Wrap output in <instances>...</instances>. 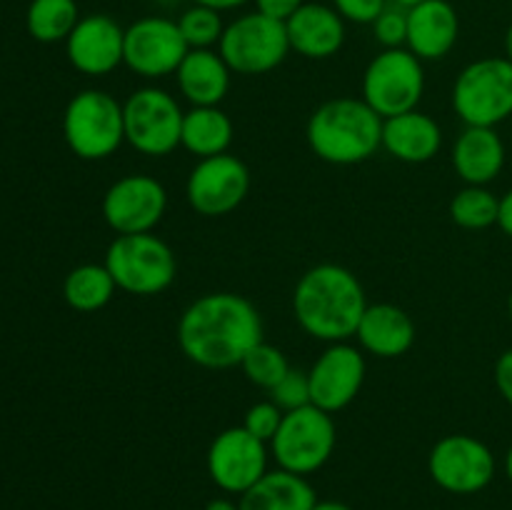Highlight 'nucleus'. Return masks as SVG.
<instances>
[{
    "mask_svg": "<svg viewBox=\"0 0 512 510\" xmlns=\"http://www.w3.org/2000/svg\"><path fill=\"white\" fill-rule=\"evenodd\" d=\"M263 340V318L238 293H205L183 310L178 345L190 363L228 370L243 363L248 350Z\"/></svg>",
    "mask_w": 512,
    "mask_h": 510,
    "instance_id": "f257e3e1",
    "label": "nucleus"
},
{
    "mask_svg": "<svg viewBox=\"0 0 512 510\" xmlns=\"http://www.w3.org/2000/svg\"><path fill=\"white\" fill-rule=\"evenodd\" d=\"M368 300L353 270L338 263L313 265L300 275L293 293V313L300 328L323 343L355 338Z\"/></svg>",
    "mask_w": 512,
    "mask_h": 510,
    "instance_id": "f03ea898",
    "label": "nucleus"
},
{
    "mask_svg": "<svg viewBox=\"0 0 512 510\" xmlns=\"http://www.w3.org/2000/svg\"><path fill=\"white\" fill-rule=\"evenodd\" d=\"M383 123L365 100L335 98L313 110L305 138L323 163L358 165L383 148Z\"/></svg>",
    "mask_w": 512,
    "mask_h": 510,
    "instance_id": "7ed1b4c3",
    "label": "nucleus"
},
{
    "mask_svg": "<svg viewBox=\"0 0 512 510\" xmlns=\"http://www.w3.org/2000/svg\"><path fill=\"white\" fill-rule=\"evenodd\" d=\"M105 268L113 275L118 290L150 298L173 285L178 275V258L163 238L153 233L118 235L108 245Z\"/></svg>",
    "mask_w": 512,
    "mask_h": 510,
    "instance_id": "20e7f679",
    "label": "nucleus"
},
{
    "mask_svg": "<svg viewBox=\"0 0 512 510\" xmlns=\"http://www.w3.org/2000/svg\"><path fill=\"white\" fill-rule=\"evenodd\" d=\"M68 148L83 160H105L125 143L123 103L105 90H80L63 115Z\"/></svg>",
    "mask_w": 512,
    "mask_h": 510,
    "instance_id": "39448f33",
    "label": "nucleus"
},
{
    "mask_svg": "<svg viewBox=\"0 0 512 510\" xmlns=\"http://www.w3.org/2000/svg\"><path fill=\"white\" fill-rule=\"evenodd\" d=\"M453 110L465 125L495 128L512 115V60L480 58L460 70Z\"/></svg>",
    "mask_w": 512,
    "mask_h": 510,
    "instance_id": "423d86ee",
    "label": "nucleus"
},
{
    "mask_svg": "<svg viewBox=\"0 0 512 510\" xmlns=\"http://www.w3.org/2000/svg\"><path fill=\"white\" fill-rule=\"evenodd\" d=\"M423 93V60L408 48H385L363 73V100L383 120L418 110Z\"/></svg>",
    "mask_w": 512,
    "mask_h": 510,
    "instance_id": "0eeeda50",
    "label": "nucleus"
},
{
    "mask_svg": "<svg viewBox=\"0 0 512 510\" xmlns=\"http://www.w3.org/2000/svg\"><path fill=\"white\" fill-rule=\"evenodd\" d=\"M183 108L163 88L145 85L133 90L123 103L125 143L148 158H165L180 145Z\"/></svg>",
    "mask_w": 512,
    "mask_h": 510,
    "instance_id": "6e6552de",
    "label": "nucleus"
},
{
    "mask_svg": "<svg viewBox=\"0 0 512 510\" xmlns=\"http://www.w3.org/2000/svg\"><path fill=\"white\" fill-rule=\"evenodd\" d=\"M218 53L228 68L238 75H265L283 65L290 53V40L285 23L263 13L238 15L225 25L218 43Z\"/></svg>",
    "mask_w": 512,
    "mask_h": 510,
    "instance_id": "1a4fd4ad",
    "label": "nucleus"
},
{
    "mask_svg": "<svg viewBox=\"0 0 512 510\" xmlns=\"http://www.w3.org/2000/svg\"><path fill=\"white\" fill-rule=\"evenodd\" d=\"M333 415L315 405H303L283 415L278 433L270 440V453L278 468L298 475H310L323 468L335 450Z\"/></svg>",
    "mask_w": 512,
    "mask_h": 510,
    "instance_id": "9d476101",
    "label": "nucleus"
},
{
    "mask_svg": "<svg viewBox=\"0 0 512 510\" xmlns=\"http://www.w3.org/2000/svg\"><path fill=\"white\" fill-rule=\"evenodd\" d=\"M188 50L178 20L145 15L125 28L123 65L145 80H160L178 73Z\"/></svg>",
    "mask_w": 512,
    "mask_h": 510,
    "instance_id": "9b49d317",
    "label": "nucleus"
},
{
    "mask_svg": "<svg viewBox=\"0 0 512 510\" xmlns=\"http://www.w3.org/2000/svg\"><path fill=\"white\" fill-rule=\"evenodd\" d=\"M495 455L473 435H445L428 455V473L435 483L453 495H475L495 478Z\"/></svg>",
    "mask_w": 512,
    "mask_h": 510,
    "instance_id": "f8f14e48",
    "label": "nucleus"
},
{
    "mask_svg": "<svg viewBox=\"0 0 512 510\" xmlns=\"http://www.w3.org/2000/svg\"><path fill=\"white\" fill-rule=\"evenodd\" d=\"M250 193V170L235 155L223 153L203 158L190 170L185 198L203 218H223L243 205Z\"/></svg>",
    "mask_w": 512,
    "mask_h": 510,
    "instance_id": "ddd939ff",
    "label": "nucleus"
},
{
    "mask_svg": "<svg viewBox=\"0 0 512 510\" xmlns=\"http://www.w3.org/2000/svg\"><path fill=\"white\" fill-rule=\"evenodd\" d=\"M168 210V190L158 178L130 173L115 180L103 195V218L118 235L153 233Z\"/></svg>",
    "mask_w": 512,
    "mask_h": 510,
    "instance_id": "4468645a",
    "label": "nucleus"
},
{
    "mask_svg": "<svg viewBox=\"0 0 512 510\" xmlns=\"http://www.w3.org/2000/svg\"><path fill=\"white\" fill-rule=\"evenodd\" d=\"M268 473V443L243 425L215 435L208 448V475L220 490L243 495Z\"/></svg>",
    "mask_w": 512,
    "mask_h": 510,
    "instance_id": "2eb2a0df",
    "label": "nucleus"
},
{
    "mask_svg": "<svg viewBox=\"0 0 512 510\" xmlns=\"http://www.w3.org/2000/svg\"><path fill=\"white\" fill-rule=\"evenodd\" d=\"M365 373H368V365L355 345L330 343L308 370L310 405L330 415L340 413L358 398Z\"/></svg>",
    "mask_w": 512,
    "mask_h": 510,
    "instance_id": "dca6fc26",
    "label": "nucleus"
},
{
    "mask_svg": "<svg viewBox=\"0 0 512 510\" xmlns=\"http://www.w3.org/2000/svg\"><path fill=\"white\" fill-rule=\"evenodd\" d=\"M65 50H68L70 65L78 73L88 78H103L123 65L125 28L110 15H85L65 40Z\"/></svg>",
    "mask_w": 512,
    "mask_h": 510,
    "instance_id": "f3484780",
    "label": "nucleus"
},
{
    "mask_svg": "<svg viewBox=\"0 0 512 510\" xmlns=\"http://www.w3.org/2000/svg\"><path fill=\"white\" fill-rule=\"evenodd\" d=\"M290 50L308 60H325L340 53L345 45V20L333 5L305 3L285 23Z\"/></svg>",
    "mask_w": 512,
    "mask_h": 510,
    "instance_id": "a211bd4d",
    "label": "nucleus"
},
{
    "mask_svg": "<svg viewBox=\"0 0 512 510\" xmlns=\"http://www.w3.org/2000/svg\"><path fill=\"white\" fill-rule=\"evenodd\" d=\"M460 35L458 10L448 0H425L408 8L405 48L420 60H440L455 48Z\"/></svg>",
    "mask_w": 512,
    "mask_h": 510,
    "instance_id": "6ab92c4d",
    "label": "nucleus"
},
{
    "mask_svg": "<svg viewBox=\"0 0 512 510\" xmlns=\"http://www.w3.org/2000/svg\"><path fill=\"white\" fill-rule=\"evenodd\" d=\"M508 148L495 128L465 125L453 145V168L465 185H490L505 168Z\"/></svg>",
    "mask_w": 512,
    "mask_h": 510,
    "instance_id": "aec40b11",
    "label": "nucleus"
},
{
    "mask_svg": "<svg viewBox=\"0 0 512 510\" xmlns=\"http://www.w3.org/2000/svg\"><path fill=\"white\" fill-rule=\"evenodd\" d=\"M355 338H358L360 348L368 350L375 358H400L413 348L415 323L403 308L393 303L368 305Z\"/></svg>",
    "mask_w": 512,
    "mask_h": 510,
    "instance_id": "412c9836",
    "label": "nucleus"
},
{
    "mask_svg": "<svg viewBox=\"0 0 512 510\" xmlns=\"http://www.w3.org/2000/svg\"><path fill=\"white\" fill-rule=\"evenodd\" d=\"M383 148L400 163H428L443 148V128L430 115L410 110V113L385 120Z\"/></svg>",
    "mask_w": 512,
    "mask_h": 510,
    "instance_id": "4be33fe9",
    "label": "nucleus"
},
{
    "mask_svg": "<svg viewBox=\"0 0 512 510\" xmlns=\"http://www.w3.org/2000/svg\"><path fill=\"white\" fill-rule=\"evenodd\" d=\"M230 75L233 70L223 60V55L213 48L188 50L185 60L180 63L178 90L193 108H208L220 105L230 90Z\"/></svg>",
    "mask_w": 512,
    "mask_h": 510,
    "instance_id": "5701e85b",
    "label": "nucleus"
},
{
    "mask_svg": "<svg viewBox=\"0 0 512 510\" xmlns=\"http://www.w3.org/2000/svg\"><path fill=\"white\" fill-rule=\"evenodd\" d=\"M318 503L305 475L290 470H268L258 483L240 495V510H313Z\"/></svg>",
    "mask_w": 512,
    "mask_h": 510,
    "instance_id": "b1692460",
    "label": "nucleus"
},
{
    "mask_svg": "<svg viewBox=\"0 0 512 510\" xmlns=\"http://www.w3.org/2000/svg\"><path fill=\"white\" fill-rule=\"evenodd\" d=\"M233 143V120L220 105L190 108L183 115L180 145L198 160L228 153Z\"/></svg>",
    "mask_w": 512,
    "mask_h": 510,
    "instance_id": "393cba45",
    "label": "nucleus"
},
{
    "mask_svg": "<svg viewBox=\"0 0 512 510\" xmlns=\"http://www.w3.org/2000/svg\"><path fill=\"white\" fill-rule=\"evenodd\" d=\"M115 285L110 270L98 263H85L78 265L68 273L63 285V295L68 300V305L80 313H95V310H103L105 305L113 300Z\"/></svg>",
    "mask_w": 512,
    "mask_h": 510,
    "instance_id": "a878e982",
    "label": "nucleus"
},
{
    "mask_svg": "<svg viewBox=\"0 0 512 510\" xmlns=\"http://www.w3.org/2000/svg\"><path fill=\"white\" fill-rule=\"evenodd\" d=\"M78 20L75 0H33L28 8V30L38 43L68 40Z\"/></svg>",
    "mask_w": 512,
    "mask_h": 510,
    "instance_id": "bb28decb",
    "label": "nucleus"
},
{
    "mask_svg": "<svg viewBox=\"0 0 512 510\" xmlns=\"http://www.w3.org/2000/svg\"><path fill=\"white\" fill-rule=\"evenodd\" d=\"M500 198L488 185H465L450 200V218L465 230H485L498 225Z\"/></svg>",
    "mask_w": 512,
    "mask_h": 510,
    "instance_id": "cd10ccee",
    "label": "nucleus"
},
{
    "mask_svg": "<svg viewBox=\"0 0 512 510\" xmlns=\"http://www.w3.org/2000/svg\"><path fill=\"white\" fill-rule=\"evenodd\" d=\"M240 368H243L245 378H248L250 383L258 385V388L270 390L288 375L290 363L288 358H285L283 350L260 340L258 345H253V348L248 350V355L243 358Z\"/></svg>",
    "mask_w": 512,
    "mask_h": 510,
    "instance_id": "c85d7f7f",
    "label": "nucleus"
},
{
    "mask_svg": "<svg viewBox=\"0 0 512 510\" xmlns=\"http://www.w3.org/2000/svg\"><path fill=\"white\" fill-rule=\"evenodd\" d=\"M178 28L183 33L185 43L190 50L198 48H215L220 43L225 33L223 13L213 8H205V5H190L180 13Z\"/></svg>",
    "mask_w": 512,
    "mask_h": 510,
    "instance_id": "c756f323",
    "label": "nucleus"
},
{
    "mask_svg": "<svg viewBox=\"0 0 512 510\" xmlns=\"http://www.w3.org/2000/svg\"><path fill=\"white\" fill-rule=\"evenodd\" d=\"M373 35L385 48H405L408 43V8L388 3L383 13L375 18Z\"/></svg>",
    "mask_w": 512,
    "mask_h": 510,
    "instance_id": "7c9ffc66",
    "label": "nucleus"
},
{
    "mask_svg": "<svg viewBox=\"0 0 512 510\" xmlns=\"http://www.w3.org/2000/svg\"><path fill=\"white\" fill-rule=\"evenodd\" d=\"M268 393H270V400H273L283 413H290V410H298L303 408V405H310L308 373L290 368L288 375H285L275 388H270Z\"/></svg>",
    "mask_w": 512,
    "mask_h": 510,
    "instance_id": "2f4dec72",
    "label": "nucleus"
},
{
    "mask_svg": "<svg viewBox=\"0 0 512 510\" xmlns=\"http://www.w3.org/2000/svg\"><path fill=\"white\" fill-rule=\"evenodd\" d=\"M283 415L285 413L273 403V400H263V403L250 405L248 413H245L243 428L248 430L250 435H255V438L265 440V443L270 445V440L278 433L280 423H283Z\"/></svg>",
    "mask_w": 512,
    "mask_h": 510,
    "instance_id": "473e14b6",
    "label": "nucleus"
},
{
    "mask_svg": "<svg viewBox=\"0 0 512 510\" xmlns=\"http://www.w3.org/2000/svg\"><path fill=\"white\" fill-rule=\"evenodd\" d=\"M388 3L390 0H333L330 5L338 10L345 23L373 25Z\"/></svg>",
    "mask_w": 512,
    "mask_h": 510,
    "instance_id": "72a5a7b5",
    "label": "nucleus"
},
{
    "mask_svg": "<svg viewBox=\"0 0 512 510\" xmlns=\"http://www.w3.org/2000/svg\"><path fill=\"white\" fill-rule=\"evenodd\" d=\"M255 10L268 18L280 20V23H288L295 13L305 5V0H253Z\"/></svg>",
    "mask_w": 512,
    "mask_h": 510,
    "instance_id": "f704fd0d",
    "label": "nucleus"
},
{
    "mask_svg": "<svg viewBox=\"0 0 512 510\" xmlns=\"http://www.w3.org/2000/svg\"><path fill=\"white\" fill-rule=\"evenodd\" d=\"M495 385L505 403L512 405V348L505 350L495 363Z\"/></svg>",
    "mask_w": 512,
    "mask_h": 510,
    "instance_id": "c9c22d12",
    "label": "nucleus"
},
{
    "mask_svg": "<svg viewBox=\"0 0 512 510\" xmlns=\"http://www.w3.org/2000/svg\"><path fill=\"white\" fill-rule=\"evenodd\" d=\"M498 225L508 238H512V188L500 198V210H498Z\"/></svg>",
    "mask_w": 512,
    "mask_h": 510,
    "instance_id": "e433bc0d",
    "label": "nucleus"
},
{
    "mask_svg": "<svg viewBox=\"0 0 512 510\" xmlns=\"http://www.w3.org/2000/svg\"><path fill=\"white\" fill-rule=\"evenodd\" d=\"M193 3L205 5V8H213L218 10V13H228V10L243 8V5L250 3V0H193Z\"/></svg>",
    "mask_w": 512,
    "mask_h": 510,
    "instance_id": "4c0bfd02",
    "label": "nucleus"
},
{
    "mask_svg": "<svg viewBox=\"0 0 512 510\" xmlns=\"http://www.w3.org/2000/svg\"><path fill=\"white\" fill-rule=\"evenodd\" d=\"M205 510H240V505L233 503V500H228V498H215L205 505Z\"/></svg>",
    "mask_w": 512,
    "mask_h": 510,
    "instance_id": "58836bf2",
    "label": "nucleus"
},
{
    "mask_svg": "<svg viewBox=\"0 0 512 510\" xmlns=\"http://www.w3.org/2000/svg\"><path fill=\"white\" fill-rule=\"evenodd\" d=\"M313 510H353L348 503H340V500H318L313 505Z\"/></svg>",
    "mask_w": 512,
    "mask_h": 510,
    "instance_id": "ea45409f",
    "label": "nucleus"
},
{
    "mask_svg": "<svg viewBox=\"0 0 512 510\" xmlns=\"http://www.w3.org/2000/svg\"><path fill=\"white\" fill-rule=\"evenodd\" d=\"M505 58L512 60V23H510L508 33H505Z\"/></svg>",
    "mask_w": 512,
    "mask_h": 510,
    "instance_id": "a19ab883",
    "label": "nucleus"
},
{
    "mask_svg": "<svg viewBox=\"0 0 512 510\" xmlns=\"http://www.w3.org/2000/svg\"><path fill=\"white\" fill-rule=\"evenodd\" d=\"M505 475H508L510 483H512V445H510L508 455H505Z\"/></svg>",
    "mask_w": 512,
    "mask_h": 510,
    "instance_id": "79ce46f5",
    "label": "nucleus"
},
{
    "mask_svg": "<svg viewBox=\"0 0 512 510\" xmlns=\"http://www.w3.org/2000/svg\"><path fill=\"white\" fill-rule=\"evenodd\" d=\"M390 3H395V5H403V8H413V5H420V3H425V0H390Z\"/></svg>",
    "mask_w": 512,
    "mask_h": 510,
    "instance_id": "37998d69",
    "label": "nucleus"
},
{
    "mask_svg": "<svg viewBox=\"0 0 512 510\" xmlns=\"http://www.w3.org/2000/svg\"><path fill=\"white\" fill-rule=\"evenodd\" d=\"M508 313H510V318H512V290H510V295H508Z\"/></svg>",
    "mask_w": 512,
    "mask_h": 510,
    "instance_id": "c03bdc74",
    "label": "nucleus"
},
{
    "mask_svg": "<svg viewBox=\"0 0 512 510\" xmlns=\"http://www.w3.org/2000/svg\"><path fill=\"white\" fill-rule=\"evenodd\" d=\"M158 3H163V5H173V3H178V0H158Z\"/></svg>",
    "mask_w": 512,
    "mask_h": 510,
    "instance_id": "a18cd8bd",
    "label": "nucleus"
}]
</instances>
